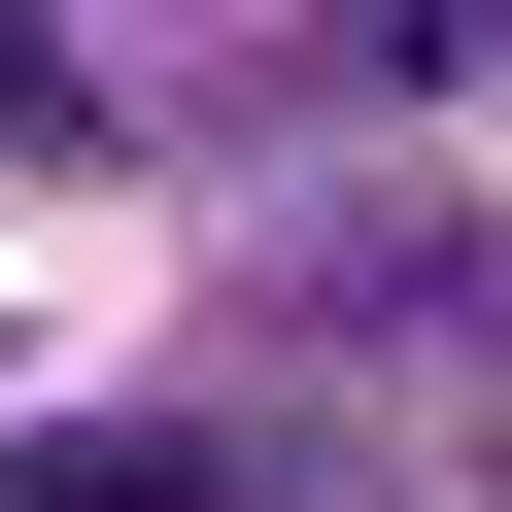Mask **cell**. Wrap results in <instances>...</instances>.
I'll return each mask as SVG.
<instances>
[{
	"instance_id": "1",
	"label": "cell",
	"mask_w": 512,
	"mask_h": 512,
	"mask_svg": "<svg viewBox=\"0 0 512 512\" xmlns=\"http://www.w3.org/2000/svg\"><path fill=\"white\" fill-rule=\"evenodd\" d=\"M0 103H69V35H35V0H0Z\"/></svg>"
}]
</instances>
